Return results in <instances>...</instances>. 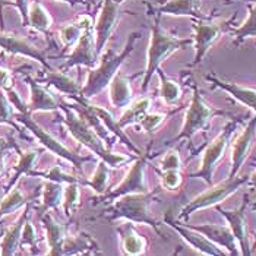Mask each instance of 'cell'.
I'll return each instance as SVG.
<instances>
[{
    "label": "cell",
    "mask_w": 256,
    "mask_h": 256,
    "mask_svg": "<svg viewBox=\"0 0 256 256\" xmlns=\"http://www.w3.org/2000/svg\"><path fill=\"white\" fill-rule=\"evenodd\" d=\"M108 86H110V102L116 108H123L130 104L132 90H130V82L126 76L118 72L114 78L110 80Z\"/></svg>",
    "instance_id": "obj_26"
},
{
    "label": "cell",
    "mask_w": 256,
    "mask_h": 256,
    "mask_svg": "<svg viewBox=\"0 0 256 256\" xmlns=\"http://www.w3.org/2000/svg\"><path fill=\"white\" fill-rule=\"evenodd\" d=\"M98 54L96 52V41L94 34L91 31V26L85 28L76 41L74 52L68 56L66 63L63 64V70H68L74 66H86L90 69H94L98 64Z\"/></svg>",
    "instance_id": "obj_12"
},
{
    "label": "cell",
    "mask_w": 256,
    "mask_h": 256,
    "mask_svg": "<svg viewBox=\"0 0 256 256\" xmlns=\"http://www.w3.org/2000/svg\"><path fill=\"white\" fill-rule=\"evenodd\" d=\"M0 142H3V140H2V139H0Z\"/></svg>",
    "instance_id": "obj_52"
},
{
    "label": "cell",
    "mask_w": 256,
    "mask_h": 256,
    "mask_svg": "<svg viewBox=\"0 0 256 256\" xmlns=\"http://www.w3.org/2000/svg\"><path fill=\"white\" fill-rule=\"evenodd\" d=\"M183 178L180 174V170H166L161 173V186L168 190H176L180 188Z\"/></svg>",
    "instance_id": "obj_41"
},
{
    "label": "cell",
    "mask_w": 256,
    "mask_h": 256,
    "mask_svg": "<svg viewBox=\"0 0 256 256\" xmlns=\"http://www.w3.org/2000/svg\"><path fill=\"white\" fill-rule=\"evenodd\" d=\"M59 108L63 112L62 122L68 128L69 134L84 146H86L90 151H92V154H96L100 160H102L108 167L118 168L122 164H126L129 161V158L124 156H118L108 151L104 145L106 140L100 136L96 129L84 118L78 110H75L69 104H60Z\"/></svg>",
    "instance_id": "obj_1"
},
{
    "label": "cell",
    "mask_w": 256,
    "mask_h": 256,
    "mask_svg": "<svg viewBox=\"0 0 256 256\" xmlns=\"http://www.w3.org/2000/svg\"><path fill=\"white\" fill-rule=\"evenodd\" d=\"M107 183H108V166L100 160V162L97 164V168L92 174L91 180L85 182L84 180V186H90L91 189H94L97 194H104L107 189Z\"/></svg>",
    "instance_id": "obj_37"
},
{
    "label": "cell",
    "mask_w": 256,
    "mask_h": 256,
    "mask_svg": "<svg viewBox=\"0 0 256 256\" xmlns=\"http://www.w3.org/2000/svg\"><path fill=\"white\" fill-rule=\"evenodd\" d=\"M37 240H38V237H37L34 226L30 222V220H26L25 224H24V227H22L20 248V246H28L31 249H36L37 248Z\"/></svg>",
    "instance_id": "obj_42"
},
{
    "label": "cell",
    "mask_w": 256,
    "mask_h": 256,
    "mask_svg": "<svg viewBox=\"0 0 256 256\" xmlns=\"http://www.w3.org/2000/svg\"><path fill=\"white\" fill-rule=\"evenodd\" d=\"M52 24H53V20L48 15V12L46 10V8L38 2H32L30 4V10H28V25L40 32L47 34Z\"/></svg>",
    "instance_id": "obj_32"
},
{
    "label": "cell",
    "mask_w": 256,
    "mask_h": 256,
    "mask_svg": "<svg viewBox=\"0 0 256 256\" xmlns=\"http://www.w3.org/2000/svg\"><path fill=\"white\" fill-rule=\"evenodd\" d=\"M150 106H151V98H148V97H140L136 101L130 102L128 106V108H126V112L118 120V128L120 129H124L129 124L139 123V120L142 118V116L148 113Z\"/></svg>",
    "instance_id": "obj_28"
},
{
    "label": "cell",
    "mask_w": 256,
    "mask_h": 256,
    "mask_svg": "<svg viewBox=\"0 0 256 256\" xmlns=\"http://www.w3.org/2000/svg\"><path fill=\"white\" fill-rule=\"evenodd\" d=\"M150 148H151V145L148 146L145 154L138 156L136 161L130 166V168H129L128 174L124 176V178L118 183L112 192L106 194L104 196L101 198V202H113V200H116L123 195H128V194L148 192V186L145 183V167L148 164Z\"/></svg>",
    "instance_id": "obj_10"
},
{
    "label": "cell",
    "mask_w": 256,
    "mask_h": 256,
    "mask_svg": "<svg viewBox=\"0 0 256 256\" xmlns=\"http://www.w3.org/2000/svg\"><path fill=\"white\" fill-rule=\"evenodd\" d=\"M15 8L20 10V18H22V25L28 26V10H30V2L28 0H14Z\"/></svg>",
    "instance_id": "obj_44"
},
{
    "label": "cell",
    "mask_w": 256,
    "mask_h": 256,
    "mask_svg": "<svg viewBox=\"0 0 256 256\" xmlns=\"http://www.w3.org/2000/svg\"><path fill=\"white\" fill-rule=\"evenodd\" d=\"M161 172H166V170H180L182 168V160L180 156L176 150H170L166 157L162 158L161 161Z\"/></svg>",
    "instance_id": "obj_43"
},
{
    "label": "cell",
    "mask_w": 256,
    "mask_h": 256,
    "mask_svg": "<svg viewBox=\"0 0 256 256\" xmlns=\"http://www.w3.org/2000/svg\"><path fill=\"white\" fill-rule=\"evenodd\" d=\"M86 101V106L96 113V116L101 120V123L106 126V129L110 132V134H113V136L114 138H118L130 151H134V152H136V156H140L142 152H140V150H139L138 146H135L134 144H132V140L128 138V135L123 132V129H120L118 126V120H114V118L110 114V112H107L106 108H102V107H98V106H92V104H90L88 102V100H85Z\"/></svg>",
    "instance_id": "obj_24"
},
{
    "label": "cell",
    "mask_w": 256,
    "mask_h": 256,
    "mask_svg": "<svg viewBox=\"0 0 256 256\" xmlns=\"http://www.w3.org/2000/svg\"><path fill=\"white\" fill-rule=\"evenodd\" d=\"M256 136V113L254 118L249 120L248 126L242 130V134L237 136L232 148V168H230V178L237 176L240 168L243 167L246 158L250 152V148L255 142Z\"/></svg>",
    "instance_id": "obj_15"
},
{
    "label": "cell",
    "mask_w": 256,
    "mask_h": 256,
    "mask_svg": "<svg viewBox=\"0 0 256 256\" xmlns=\"http://www.w3.org/2000/svg\"><path fill=\"white\" fill-rule=\"evenodd\" d=\"M114 2H116L118 4H122V3H123V2H126V0H114Z\"/></svg>",
    "instance_id": "obj_51"
},
{
    "label": "cell",
    "mask_w": 256,
    "mask_h": 256,
    "mask_svg": "<svg viewBox=\"0 0 256 256\" xmlns=\"http://www.w3.org/2000/svg\"><path fill=\"white\" fill-rule=\"evenodd\" d=\"M26 204H30L28 196L22 192L20 186H14L10 190L6 192V195L0 202V220L10 216L15 211H18L20 208L25 206Z\"/></svg>",
    "instance_id": "obj_30"
},
{
    "label": "cell",
    "mask_w": 256,
    "mask_h": 256,
    "mask_svg": "<svg viewBox=\"0 0 256 256\" xmlns=\"http://www.w3.org/2000/svg\"><path fill=\"white\" fill-rule=\"evenodd\" d=\"M15 118H16L18 122H20V123H22V124L36 136V138L38 139V142L46 148V150H48L50 152H53V154L58 156V157L69 161L75 168H78L80 176L84 174L82 166H84V162L91 161V157H80L78 154H75L74 151H70L69 148H66V146L60 142L59 139L54 138L52 134H48L46 129H42L38 123H36V122L32 120L30 113H18V114L15 116Z\"/></svg>",
    "instance_id": "obj_7"
},
{
    "label": "cell",
    "mask_w": 256,
    "mask_h": 256,
    "mask_svg": "<svg viewBox=\"0 0 256 256\" xmlns=\"http://www.w3.org/2000/svg\"><path fill=\"white\" fill-rule=\"evenodd\" d=\"M63 190L64 184L59 182L47 180L42 184V194H41V208L40 212H47L50 210H58L63 200Z\"/></svg>",
    "instance_id": "obj_27"
},
{
    "label": "cell",
    "mask_w": 256,
    "mask_h": 256,
    "mask_svg": "<svg viewBox=\"0 0 256 256\" xmlns=\"http://www.w3.org/2000/svg\"><path fill=\"white\" fill-rule=\"evenodd\" d=\"M10 146H14V142H6V140L0 142V174L4 170V160H6V154Z\"/></svg>",
    "instance_id": "obj_45"
},
{
    "label": "cell",
    "mask_w": 256,
    "mask_h": 256,
    "mask_svg": "<svg viewBox=\"0 0 256 256\" xmlns=\"http://www.w3.org/2000/svg\"><path fill=\"white\" fill-rule=\"evenodd\" d=\"M79 182H70V183H64V190H63V210L64 214L68 217H70L75 210L79 205V198H80V192H79Z\"/></svg>",
    "instance_id": "obj_35"
},
{
    "label": "cell",
    "mask_w": 256,
    "mask_h": 256,
    "mask_svg": "<svg viewBox=\"0 0 256 256\" xmlns=\"http://www.w3.org/2000/svg\"><path fill=\"white\" fill-rule=\"evenodd\" d=\"M120 243H122V250L126 255H144L146 250V238L142 237L134 227L132 221H126L123 226L118 228Z\"/></svg>",
    "instance_id": "obj_22"
},
{
    "label": "cell",
    "mask_w": 256,
    "mask_h": 256,
    "mask_svg": "<svg viewBox=\"0 0 256 256\" xmlns=\"http://www.w3.org/2000/svg\"><path fill=\"white\" fill-rule=\"evenodd\" d=\"M248 184H249L252 189H256V170L249 176V178H248Z\"/></svg>",
    "instance_id": "obj_48"
},
{
    "label": "cell",
    "mask_w": 256,
    "mask_h": 256,
    "mask_svg": "<svg viewBox=\"0 0 256 256\" xmlns=\"http://www.w3.org/2000/svg\"><path fill=\"white\" fill-rule=\"evenodd\" d=\"M168 118V114H160V113H146L139 120V124L142 129L148 134H154L160 124L164 123V120Z\"/></svg>",
    "instance_id": "obj_40"
},
{
    "label": "cell",
    "mask_w": 256,
    "mask_h": 256,
    "mask_svg": "<svg viewBox=\"0 0 256 256\" xmlns=\"http://www.w3.org/2000/svg\"><path fill=\"white\" fill-rule=\"evenodd\" d=\"M15 150L20 152V161H18V164H16V167H15L14 176L10 178L9 183L6 184V189H4L6 192L10 190V189L16 184V182L20 180V176L30 174V173H31V170H32V167H34V162H36V160L38 158V151H37V150L20 151L16 145H15Z\"/></svg>",
    "instance_id": "obj_29"
},
{
    "label": "cell",
    "mask_w": 256,
    "mask_h": 256,
    "mask_svg": "<svg viewBox=\"0 0 256 256\" xmlns=\"http://www.w3.org/2000/svg\"><path fill=\"white\" fill-rule=\"evenodd\" d=\"M14 118V108H12V104L6 96V91L3 88H0V124H10L12 128H16L18 126L15 124V122L12 120Z\"/></svg>",
    "instance_id": "obj_39"
},
{
    "label": "cell",
    "mask_w": 256,
    "mask_h": 256,
    "mask_svg": "<svg viewBox=\"0 0 256 256\" xmlns=\"http://www.w3.org/2000/svg\"><path fill=\"white\" fill-rule=\"evenodd\" d=\"M91 246H97L91 237L86 234L82 236H68L63 244V255H72V254H82V252H90Z\"/></svg>",
    "instance_id": "obj_36"
},
{
    "label": "cell",
    "mask_w": 256,
    "mask_h": 256,
    "mask_svg": "<svg viewBox=\"0 0 256 256\" xmlns=\"http://www.w3.org/2000/svg\"><path fill=\"white\" fill-rule=\"evenodd\" d=\"M249 14L244 22L237 26V28H230L233 37H234V44L240 46L246 40L256 38V2L248 4Z\"/></svg>",
    "instance_id": "obj_31"
},
{
    "label": "cell",
    "mask_w": 256,
    "mask_h": 256,
    "mask_svg": "<svg viewBox=\"0 0 256 256\" xmlns=\"http://www.w3.org/2000/svg\"><path fill=\"white\" fill-rule=\"evenodd\" d=\"M41 222L46 228L47 243H48V255L60 256L63 255V244L66 240V227L59 224L48 212L41 214Z\"/></svg>",
    "instance_id": "obj_21"
},
{
    "label": "cell",
    "mask_w": 256,
    "mask_h": 256,
    "mask_svg": "<svg viewBox=\"0 0 256 256\" xmlns=\"http://www.w3.org/2000/svg\"><path fill=\"white\" fill-rule=\"evenodd\" d=\"M28 176H40V178H44L46 180H53V182H59V183H70V182H79L80 184L84 183L82 178H75V176H70L68 173H64L59 166L47 170V172H42V173H38V172H31Z\"/></svg>",
    "instance_id": "obj_38"
},
{
    "label": "cell",
    "mask_w": 256,
    "mask_h": 256,
    "mask_svg": "<svg viewBox=\"0 0 256 256\" xmlns=\"http://www.w3.org/2000/svg\"><path fill=\"white\" fill-rule=\"evenodd\" d=\"M140 37H142V32L135 31L129 36L124 48L120 53H113L112 50H107L101 56V63L88 72L86 82L84 84V86L80 90L82 98H92L108 86L110 80L114 78V75L118 72V68L123 64L124 60L128 59V56L134 52L135 44Z\"/></svg>",
    "instance_id": "obj_2"
},
{
    "label": "cell",
    "mask_w": 256,
    "mask_h": 256,
    "mask_svg": "<svg viewBox=\"0 0 256 256\" xmlns=\"http://www.w3.org/2000/svg\"><path fill=\"white\" fill-rule=\"evenodd\" d=\"M250 250H252V254L256 250V233L254 234V244L250 246Z\"/></svg>",
    "instance_id": "obj_50"
},
{
    "label": "cell",
    "mask_w": 256,
    "mask_h": 256,
    "mask_svg": "<svg viewBox=\"0 0 256 256\" xmlns=\"http://www.w3.org/2000/svg\"><path fill=\"white\" fill-rule=\"evenodd\" d=\"M166 222L174 230L178 232L180 237L183 240H186V243L194 248L195 250H198L199 254L202 255H208V256H222L227 255V252H222L218 244H216L214 242H211L208 237H205L202 233H199L196 230L188 227V226H178L176 222H173L172 220L166 218Z\"/></svg>",
    "instance_id": "obj_16"
},
{
    "label": "cell",
    "mask_w": 256,
    "mask_h": 256,
    "mask_svg": "<svg viewBox=\"0 0 256 256\" xmlns=\"http://www.w3.org/2000/svg\"><path fill=\"white\" fill-rule=\"evenodd\" d=\"M42 84L56 88L62 94H66L69 97H75L80 96V90L82 86H79V84L74 78H70L69 75H66L64 72L60 70H53L50 69L47 72V75L42 78Z\"/></svg>",
    "instance_id": "obj_25"
},
{
    "label": "cell",
    "mask_w": 256,
    "mask_h": 256,
    "mask_svg": "<svg viewBox=\"0 0 256 256\" xmlns=\"http://www.w3.org/2000/svg\"><path fill=\"white\" fill-rule=\"evenodd\" d=\"M192 91H194V94H192L190 104L184 114V123H183L182 130L178 132V136L173 139V142H178L183 139L190 140L198 132L204 130L216 116L228 114L222 110H217L212 106H210L200 96V91H199L196 84H192Z\"/></svg>",
    "instance_id": "obj_5"
},
{
    "label": "cell",
    "mask_w": 256,
    "mask_h": 256,
    "mask_svg": "<svg viewBox=\"0 0 256 256\" xmlns=\"http://www.w3.org/2000/svg\"><path fill=\"white\" fill-rule=\"evenodd\" d=\"M205 79L210 80L214 88H220L226 92H228L234 100L238 102H242L243 106H246L248 108L254 110L256 113V90L249 88V86H242L234 82H226L221 80L214 75H205Z\"/></svg>",
    "instance_id": "obj_19"
},
{
    "label": "cell",
    "mask_w": 256,
    "mask_h": 256,
    "mask_svg": "<svg viewBox=\"0 0 256 256\" xmlns=\"http://www.w3.org/2000/svg\"><path fill=\"white\" fill-rule=\"evenodd\" d=\"M188 227L202 233L205 237H208L211 242H214L220 248H224L227 250V255L238 256L240 249L237 244V240L232 228L228 226H220V224H202V226H190L186 224Z\"/></svg>",
    "instance_id": "obj_17"
},
{
    "label": "cell",
    "mask_w": 256,
    "mask_h": 256,
    "mask_svg": "<svg viewBox=\"0 0 256 256\" xmlns=\"http://www.w3.org/2000/svg\"><path fill=\"white\" fill-rule=\"evenodd\" d=\"M234 18L222 20V22H212L210 20H194L192 26L195 31V37H194L195 58H194V62L190 63V66H198L204 60L206 53L210 52V48L221 38V36L227 30H230V25Z\"/></svg>",
    "instance_id": "obj_9"
},
{
    "label": "cell",
    "mask_w": 256,
    "mask_h": 256,
    "mask_svg": "<svg viewBox=\"0 0 256 256\" xmlns=\"http://www.w3.org/2000/svg\"><path fill=\"white\" fill-rule=\"evenodd\" d=\"M6 6H15L14 2H9V0H0V28H3L4 25V20H3V9Z\"/></svg>",
    "instance_id": "obj_47"
},
{
    "label": "cell",
    "mask_w": 256,
    "mask_h": 256,
    "mask_svg": "<svg viewBox=\"0 0 256 256\" xmlns=\"http://www.w3.org/2000/svg\"><path fill=\"white\" fill-rule=\"evenodd\" d=\"M0 88L3 90L10 88V72L3 68H0Z\"/></svg>",
    "instance_id": "obj_46"
},
{
    "label": "cell",
    "mask_w": 256,
    "mask_h": 256,
    "mask_svg": "<svg viewBox=\"0 0 256 256\" xmlns=\"http://www.w3.org/2000/svg\"><path fill=\"white\" fill-rule=\"evenodd\" d=\"M91 26V18L88 16H82L78 22L75 24H66L59 30L60 41L63 42L64 47H70L74 44H76V41L80 37L82 31L85 28Z\"/></svg>",
    "instance_id": "obj_33"
},
{
    "label": "cell",
    "mask_w": 256,
    "mask_h": 256,
    "mask_svg": "<svg viewBox=\"0 0 256 256\" xmlns=\"http://www.w3.org/2000/svg\"><path fill=\"white\" fill-rule=\"evenodd\" d=\"M25 82L30 85V91H31V100L26 106L28 113L32 114L36 112H56L59 110L60 104L58 100L53 97V94L42 86L40 82L31 76H25Z\"/></svg>",
    "instance_id": "obj_18"
},
{
    "label": "cell",
    "mask_w": 256,
    "mask_h": 256,
    "mask_svg": "<svg viewBox=\"0 0 256 256\" xmlns=\"http://www.w3.org/2000/svg\"><path fill=\"white\" fill-rule=\"evenodd\" d=\"M248 199H249V196L246 195L244 202L236 210H224V208L217 205L218 212L227 220L228 227L232 228L233 234L236 237L237 244L240 249V255L244 256L252 255V250H250V246L248 242V232H246V206L249 204Z\"/></svg>",
    "instance_id": "obj_14"
},
{
    "label": "cell",
    "mask_w": 256,
    "mask_h": 256,
    "mask_svg": "<svg viewBox=\"0 0 256 256\" xmlns=\"http://www.w3.org/2000/svg\"><path fill=\"white\" fill-rule=\"evenodd\" d=\"M194 44V38H178L166 32L160 25V15L156 14L154 24L151 28V42L146 53V68H145V76L142 82V92L148 90V85L152 79L161 63L167 59L170 54L176 53L178 50H183Z\"/></svg>",
    "instance_id": "obj_3"
},
{
    "label": "cell",
    "mask_w": 256,
    "mask_h": 256,
    "mask_svg": "<svg viewBox=\"0 0 256 256\" xmlns=\"http://www.w3.org/2000/svg\"><path fill=\"white\" fill-rule=\"evenodd\" d=\"M158 76L161 79V85H160V97L164 100L167 104H176L180 97H182V86L178 85L176 80L167 78V75L164 74V70L161 69V66L156 70Z\"/></svg>",
    "instance_id": "obj_34"
},
{
    "label": "cell",
    "mask_w": 256,
    "mask_h": 256,
    "mask_svg": "<svg viewBox=\"0 0 256 256\" xmlns=\"http://www.w3.org/2000/svg\"><path fill=\"white\" fill-rule=\"evenodd\" d=\"M30 211H31V205L26 204L24 212L20 214V217L18 218V221L9 227L4 234L2 237L0 242V255L2 256H12L16 254V250L20 249V233H22V227L25 224V221L30 217Z\"/></svg>",
    "instance_id": "obj_23"
},
{
    "label": "cell",
    "mask_w": 256,
    "mask_h": 256,
    "mask_svg": "<svg viewBox=\"0 0 256 256\" xmlns=\"http://www.w3.org/2000/svg\"><path fill=\"white\" fill-rule=\"evenodd\" d=\"M59 2H64V3H69L70 6H75L76 3H79L80 0H59Z\"/></svg>",
    "instance_id": "obj_49"
},
{
    "label": "cell",
    "mask_w": 256,
    "mask_h": 256,
    "mask_svg": "<svg viewBox=\"0 0 256 256\" xmlns=\"http://www.w3.org/2000/svg\"><path fill=\"white\" fill-rule=\"evenodd\" d=\"M157 15L172 16H189L192 20H210L199 10V0H167L158 6Z\"/></svg>",
    "instance_id": "obj_20"
},
{
    "label": "cell",
    "mask_w": 256,
    "mask_h": 256,
    "mask_svg": "<svg viewBox=\"0 0 256 256\" xmlns=\"http://www.w3.org/2000/svg\"><path fill=\"white\" fill-rule=\"evenodd\" d=\"M114 0H104L102 2V8L100 10L98 18L94 26V41H96V52L97 54L101 56V53L104 52L108 40L112 37L116 24L118 20L120 15V9Z\"/></svg>",
    "instance_id": "obj_11"
},
{
    "label": "cell",
    "mask_w": 256,
    "mask_h": 256,
    "mask_svg": "<svg viewBox=\"0 0 256 256\" xmlns=\"http://www.w3.org/2000/svg\"><path fill=\"white\" fill-rule=\"evenodd\" d=\"M160 189L148 190L144 194H128L118 198L108 212V220H118V218H124L128 221L136 222V224H148L151 226L157 233H160V228L157 226V221L150 214V205L152 204L154 198L157 196Z\"/></svg>",
    "instance_id": "obj_4"
},
{
    "label": "cell",
    "mask_w": 256,
    "mask_h": 256,
    "mask_svg": "<svg viewBox=\"0 0 256 256\" xmlns=\"http://www.w3.org/2000/svg\"><path fill=\"white\" fill-rule=\"evenodd\" d=\"M0 50H3L9 54H20L24 58L36 60L40 64H42V68L47 70L52 69V66L46 59V54L40 50L38 47H36L28 40L20 37V36H16V34L0 31Z\"/></svg>",
    "instance_id": "obj_13"
},
{
    "label": "cell",
    "mask_w": 256,
    "mask_h": 256,
    "mask_svg": "<svg viewBox=\"0 0 256 256\" xmlns=\"http://www.w3.org/2000/svg\"><path fill=\"white\" fill-rule=\"evenodd\" d=\"M248 178H237V176L230 178L228 176L224 182L218 183L216 186H211L208 190H205L200 195L194 198L182 210L180 218H189L194 212H198L200 210H205L210 206H217L222 200H226L227 198L236 194L243 184H248Z\"/></svg>",
    "instance_id": "obj_6"
},
{
    "label": "cell",
    "mask_w": 256,
    "mask_h": 256,
    "mask_svg": "<svg viewBox=\"0 0 256 256\" xmlns=\"http://www.w3.org/2000/svg\"><path fill=\"white\" fill-rule=\"evenodd\" d=\"M236 128L237 120L228 122L224 126L221 134L205 148V151L202 154L200 167H199L196 173L190 174V178H204L208 184H212V178H214V172L217 168V164L220 162V160L224 157V152H226V150L228 146V142L233 136Z\"/></svg>",
    "instance_id": "obj_8"
}]
</instances>
